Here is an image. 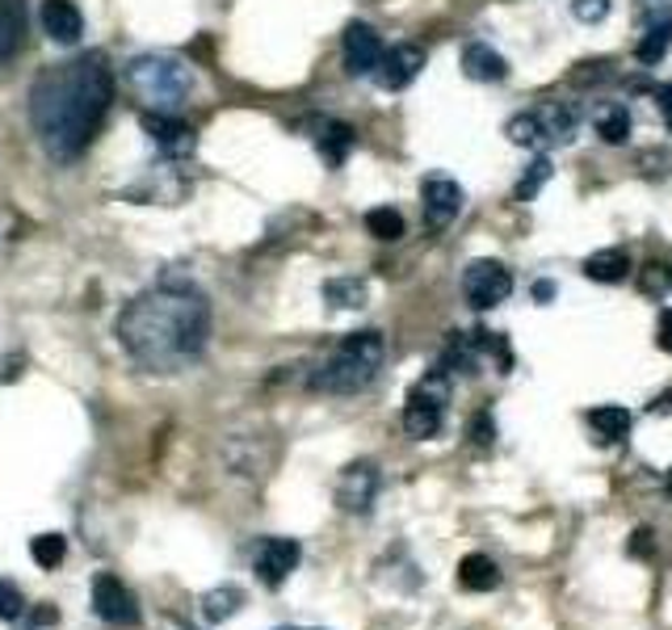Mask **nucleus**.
<instances>
[{"mask_svg": "<svg viewBox=\"0 0 672 630\" xmlns=\"http://www.w3.org/2000/svg\"><path fill=\"white\" fill-rule=\"evenodd\" d=\"M118 340L144 370L177 375L207 354L210 303L186 277H168L156 291L139 294L118 315Z\"/></svg>", "mask_w": 672, "mask_h": 630, "instance_id": "nucleus-1", "label": "nucleus"}, {"mask_svg": "<svg viewBox=\"0 0 672 630\" xmlns=\"http://www.w3.org/2000/svg\"><path fill=\"white\" fill-rule=\"evenodd\" d=\"M114 102V76L102 51L46 67L30 88V118L42 147L55 160H76L102 130L105 109Z\"/></svg>", "mask_w": 672, "mask_h": 630, "instance_id": "nucleus-2", "label": "nucleus"}, {"mask_svg": "<svg viewBox=\"0 0 672 630\" xmlns=\"http://www.w3.org/2000/svg\"><path fill=\"white\" fill-rule=\"evenodd\" d=\"M382 357H387V340H382L378 328L349 333L333 349V357L312 375V387L324 391V396H357L378 378Z\"/></svg>", "mask_w": 672, "mask_h": 630, "instance_id": "nucleus-3", "label": "nucleus"}, {"mask_svg": "<svg viewBox=\"0 0 672 630\" xmlns=\"http://www.w3.org/2000/svg\"><path fill=\"white\" fill-rule=\"evenodd\" d=\"M126 76H130V88L144 102L147 114H177L186 105L189 88H193V76H189L186 63L177 55H160V51L130 60Z\"/></svg>", "mask_w": 672, "mask_h": 630, "instance_id": "nucleus-4", "label": "nucleus"}, {"mask_svg": "<svg viewBox=\"0 0 672 630\" xmlns=\"http://www.w3.org/2000/svg\"><path fill=\"white\" fill-rule=\"evenodd\" d=\"M445 399H450V378H445L441 366H433V370L408 391V403H403V433L417 441L438 438L441 417H445Z\"/></svg>", "mask_w": 672, "mask_h": 630, "instance_id": "nucleus-5", "label": "nucleus"}, {"mask_svg": "<svg viewBox=\"0 0 672 630\" xmlns=\"http://www.w3.org/2000/svg\"><path fill=\"white\" fill-rule=\"evenodd\" d=\"M462 294H466V303L475 312H492V307H501L504 298L513 294V273L504 270L501 261H492V256L471 261L466 273H462Z\"/></svg>", "mask_w": 672, "mask_h": 630, "instance_id": "nucleus-6", "label": "nucleus"}, {"mask_svg": "<svg viewBox=\"0 0 672 630\" xmlns=\"http://www.w3.org/2000/svg\"><path fill=\"white\" fill-rule=\"evenodd\" d=\"M420 202H424V228L441 231L459 219L466 198H462V186L454 177L433 172V177H424V186H420Z\"/></svg>", "mask_w": 672, "mask_h": 630, "instance_id": "nucleus-7", "label": "nucleus"}, {"mask_svg": "<svg viewBox=\"0 0 672 630\" xmlns=\"http://www.w3.org/2000/svg\"><path fill=\"white\" fill-rule=\"evenodd\" d=\"M93 613H97L102 622H114V627H139V601H135V592H130L118 576H109V571H102V576L93 580Z\"/></svg>", "mask_w": 672, "mask_h": 630, "instance_id": "nucleus-8", "label": "nucleus"}, {"mask_svg": "<svg viewBox=\"0 0 672 630\" xmlns=\"http://www.w3.org/2000/svg\"><path fill=\"white\" fill-rule=\"evenodd\" d=\"M378 483H382V475H378L375 462H349L345 471H340V483H336V504L345 508V513H370V504L378 501Z\"/></svg>", "mask_w": 672, "mask_h": 630, "instance_id": "nucleus-9", "label": "nucleus"}, {"mask_svg": "<svg viewBox=\"0 0 672 630\" xmlns=\"http://www.w3.org/2000/svg\"><path fill=\"white\" fill-rule=\"evenodd\" d=\"M340 55H345V72L349 76H370L378 63H382V42L366 21H349L345 34H340Z\"/></svg>", "mask_w": 672, "mask_h": 630, "instance_id": "nucleus-10", "label": "nucleus"}, {"mask_svg": "<svg viewBox=\"0 0 672 630\" xmlns=\"http://www.w3.org/2000/svg\"><path fill=\"white\" fill-rule=\"evenodd\" d=\"M298 559H303V550H298L294 538H265V543L256 546L252 567H256V576H261L265 588H282L291 580L294 567H298Z\"/></svg>", "mask_w": 672, "mask_h": 630, "instance_id": "nucleus-11", "label": "nucleus"}, {"mask_svg": "<svg viewBox=\"0 0 672 630\" xmlns=\"http://www.w3.org/2000/svg\"><path fill=\"white\" fill-rule=\"evenodd\" d=\"M424 60H429V55H424V46H420V42H399V46H391V51L382 55V63L375 67L378 84H382V88H391V93H396V88H408V84L420 76Z\"/></svg>", "mask_w": 672, "mask_h": 630, "instance_id": "nucleus-12", "label": "nucleus"}, {"mask_svg": "<svg viewBox=\"0 0 672 630\" xmlns=\"http://www.w3.org/2000/svg\"><path fill=\"white\" fill-rule=\"evenodd\" d=\"M144 130L151 135V144L165 151L168 160H181V156H189L193 151V126L181 123L177 114H147L144 109Z\"/></svg>", "mask_w": 672, "mask_h": 630, "instance_id": "nucleus-13", "label": "nucleus"}, {"mask_svg": "<svg viewBox=\"0 0 672 630\" xmlns=\"http://www.w3.org/2000/svg\"><path fill=\"white\" fill-rule=\"evenodd\" d=\"M39 21L42 30H46V39L60 42V46H72V42H81L84 34V13L72 0H42Z\"/></svg>", "mask_w": 672, "mask_h": 630, "instance_id": "nucleus-14", "label": "nucleus"}, {"mask_svg": "<svg viewBox=\"0 0 672 630\" xmlns=\"http://www.w3.org/2000/svg\"><path fill=\"white\" fill-rule=\"evenodd\" d=\"M538 118V147H564L576 135V109L564 102H546L534 109Z\"/></svg>", "mask_w": 672, "mask_h": 630, "instance_id": "nucleus-15", "label": "nucleus"}, {"mask_svg": "<svg viewBox=\"0 0 672 630\" xmlns=\"http://www.w3.org/2000/svg\"><path fill=\"white\" fill-rule=\"evenodd\" d=\"M462 72H466L471 81L496 84V81H504L508 63H504V55L496 46H487V42H466V46H462Z\"/></svg>", "mask_w": 672, "mask_h": 630, "instance_id": "nucleus-16", "label": "nucleus"}, {"mask_svg": "<svg viewBox=\"0 0 672 630\" xmlns=\"http://www.w3.org/2000/svg\"><path fill=\"white\" fill-rule=\"evenodd\" d=\"M319 135H315V147H319V156H324V165L328 168H340L345 165V156L354 151V126L349 123H336V118H324V123L315 126Z\"/></svg>", "mask_w": 672, "mask_h": 630, "instance_id": "nucleus-17", "label": "nucleus"}, {"mask_svg": "<svg viewBox=\"0 0 672 630\" xmlns=\"http://www.w3.org/2000/svg\"><path fill=\"white\" fill-rule=\"evenodd\" d=\"M324 303H328L333 312H361V307L370 303V286H366V277H354V273L328 277V282H324Z\"/></svg>", "mask_w": 672, "mask_h": 630, "instance_id": "nucleus-18", "label": "nucleus"}, {"mask_svg": "<svg viewBox=\"0 0 672 630\" xmlns=\"http://www.w3.org/2000/svg\"><path fill=\"white\" fill-rule=\"evenodd\" d=\"M669 46H672V13H660V18L648 21L643 39L634 46V60L643 63V67H655V63L669 55Z\"/></svg>", "mask_w": 672, "mask_h": 630, "instance_id": "nucleus-19", "label": "nucleus"}, {"mask_svg": "<svg viewBox=\"0 0 672 630\" xmlns=\"http://www.w3.org/2000/svg\"><path fill=\"white\" fill-rule=\"evenodd\" d=\"M459 585L466 592H492V588H501V567H496V559L475 550L459 564Z\"/></svg>", "mask_w": 672, "mask_h": 630, "instance_id": "nucleus-20", "label": "nucleus"}, {"mask_svg": "<svg viewBox=\"0 0 672 630\" xmlns=\"http://www.w3.org/2000/svg\"><path fill=\"white\" fill-rule=\"evenodd\" d=\"M25 39V4L21 0H0V60H9Z\"/></svg>", "mask_w": 672, "mask_h": 630, "instance_id": "nucleus-21", "label": "nucleus"}, {"mask_svg": "<svg viewBox=\"0 0 672 630\" xmlns=\"http://www.w3.org/2000/svg\"><path fill=\"white\" fill-rule=\"evenodd\" d=\"M585 273L592 282H622L630 273V252L627 249H601L585 261Z\"/></svg>", "mask_w": 672, "mask_h": 630, "instance_id": "nucleus-22", "label": "nucleus"}, {"mask_svg": "<svg viewBox=\"0 0 672 630\" xmlns=\"http://www.w3.org/2000/svg\"><path fill=\"white\" fill-rule=\"evenodd\" d=\"M588 429L597 433V438L606 441H618L630 433V412L622 408V403H601V408H592L588 412Z\"/></svg>", "mask_w": 672, "mask_h": 630, "instance_id": "nucleus-23", "label": "nucleus"}, {"mask_svg": "<svg viewBox=\"0 0 672 630\" xmlns=\"http://www.w3.org/2000/svg\"><path fill=\"white\" fill-rule=\"evenodd\" d=\"M240 606H244V592H240L235 585H223V588H210V592H202V613H207L210 622H228Z\"/></svg>", "mask_w": 672, "mask_h": 630, "instance_id": "nucleus-24", "label": "nucleus"}, {"mask_svg": "<svg viewBox=\"0 0 672 630\" xmlns=\"http://www.w3.org/2000/svg\"><path fill=\"white\" fill-rule=\"evenodd\" d=\"M597 135H601V144H627L630 139V109L627 105H606L601 114H597Z\"/></svg>", "mask_w": 672, "mask_h": 630, "instance_id": "nucleus-25", "label": "nucleus"}, {"mask_svg": "<svg viewBox=\"0 0 672 630\" xmlns=\"http://www.w3.org/2000/svg\"><path fill=\"white\" fill-rule=\"evenodd\" d=\"M366 231L375 235V240H399L403 235V214L396 207H378L366 214Z\"/></svg>", "mask_w": 672, "mask_h": 630, "instance_id": "nucleus-26", "label": "nucleus"}, {"mask_svg": "<svg viewBox=\"0 0 672 630\" xmlns=\"http://www.w3.org/2000/svg\"><path fill=\"white\" fill-rule=\"evenodd\" d=\"M30 555H34V564H42L46 571H51V567L63 564V555H67V538H63V534H39V538L30 543Z\"/></svg>", "mask_w": 672, "mask_h": 630, "instance_id": "nucleus-27", "label": "nucleus"}, {"mask_svg": "<svg viewBox=\"0 0 672 630\" xmlns=\"http://www.w3.org/2000/svg\"><path fill=\"white\" fill-rule=\"evenodd\" d=\"M504 135H508V144L517 147H538V118H534V109L513 114V118L504 123Z\"/></svg>", "mask_w": 672, "mask_h": 630, "instance_id": "nucleus-28", "label": "nucleus"}, {"mask_svg": "<svg viewBox=\"0 0 672 630\" xmlns=\"http://www.w3.org/2000/svg\"><path fill=\"white\" fill-rule=\"evenodd\" d=\"M550 172H555V168H550V160H546V156H543V160H534V165H529V172H525L522 181H517V189H513V198H517V202H529V198H534V193L550 181Z\"/></svg>", "mask_w": 672, "mask_h": 630, "instance_id": "nucleus-29", "label": "nucleus"}, {"mask_svg": "<svg viewBox=\"0 0 672 630\" xmlns=\"http://www.w3.org/2000/svg\"><path fill=\"white\" fill-rule=\"evenodd\" d=\"M643 294H651V298H664V294L672 291V265H664V261H651L648 270H643Z\"/></svg>", "mask_w": 672, "mask_h": 630, "instance_id": "nucleus-30", "label": "nucleus"}, {"mask_svg": "<svg viewBox=\"0 0 672 630\" xmlns=\"http://www.w3.org/2000/svg\"><path fill=\"white\" fill-rule=\"evenodd\" d=\"M613 76V63L609 60H592V63H580L576 72H571V84H601Z\"/></svg>", "mask_w": 672, "mask_h": 630, "instance_id": "nucleus-31", "label": "nucleus"}, {"mask_svg": "<svg viewBox=\"0 0 672 630\" xmlns=\"http://www.w3.org/2000/svg\"><path fill=\"white\" fill-rule=\"evenodd\" d=\"M571 18L585 21V25H597V21L609 18V0H571Z\"/></svg>", "mask_w": 672, "mask_h": 630, "instance_id": "nucleus-32", "label": "nucleus"}, {"mask_svg": "<svg viewBox=\"0 0 672 630\" xmlns=\"http://www.w3.org/2000/svg\"><path fill=\"white\" fill-rule=\"evenodd\" d=\"M21 609H25L21 588L9 585V580H0V618H4V622H13V618H21Z\"/></svg>", "mask_w": 672, "mask_h": 630, "instance_id": "nucleus-33", "label": "nucleus"}, {"mask_svg": "<svg viewBox=\"0 0 672 630\" xmlns=\"http://www.w3.org/2000/svg\"><path fill=\"white\" fill-rule=\"evenodd\" d=\"M492 438H496V429H492V412H480V417L471 420V445H475V450H487Z\"/></svg>", "mask_w": 672, "mask_h": 630, "instance_id": "nucleus-34", "label": "nucleus"}, {"mask_svg": "<svg viewBox=\"0 0 672 630\" xmlns=\"http://www.w3.org/2000/svg\"><path fill=\"white\" fill-rule=\"evenodd\" d=\"M655 105H660V118H664V126L672 130V81L655 88Z\"/></svg>", "mask_w": 672, "mask_h": 630, "instance_id": "nucleus-35", "label": "nucleus"}, {"mask_svg": "<svg viewBox=\"0 0 672 630\" xmlns=\"http://www.w3.org/2000/svg\"><path fill=\"white\" fill-rule=\"evenodd\" d=\"M651 538H655V534H651V529H634V543H630V555H651Z\"/></svg>", "mask_w": 672, "mask_h": 630, "instance_id": "nucleus-36", "label": "nucleus"}, {"mask_svg": "<svg viewBox=\"0 0 672 630\" xmlns=\"http://www.w3.org/2000/svg\"><path fill=\"white\" fill-rule=\"evenodd\" d=\"M655 333H660V349H669L672 354V307L669 312H660V328H655Z\"/></svg>", "mask_w": 672, "mask_h": 630, "instance_id": "nucleus-37", "label": "nucleus"}, {"mask_svg": "<svg viewBox=\"0 0 672 630\" xmlns=\"http://www.w3.org/2000/svg\"><path fill=\"white\" fill-rule=\"evenodd\" d=\"M534 298H538V303H550V298H555V282H534Z\"/></svg>", "mask_w": 672, "mask_h": 630, "instance_id": "nucleus-38", "label": "nucleus"}]
</instances>
